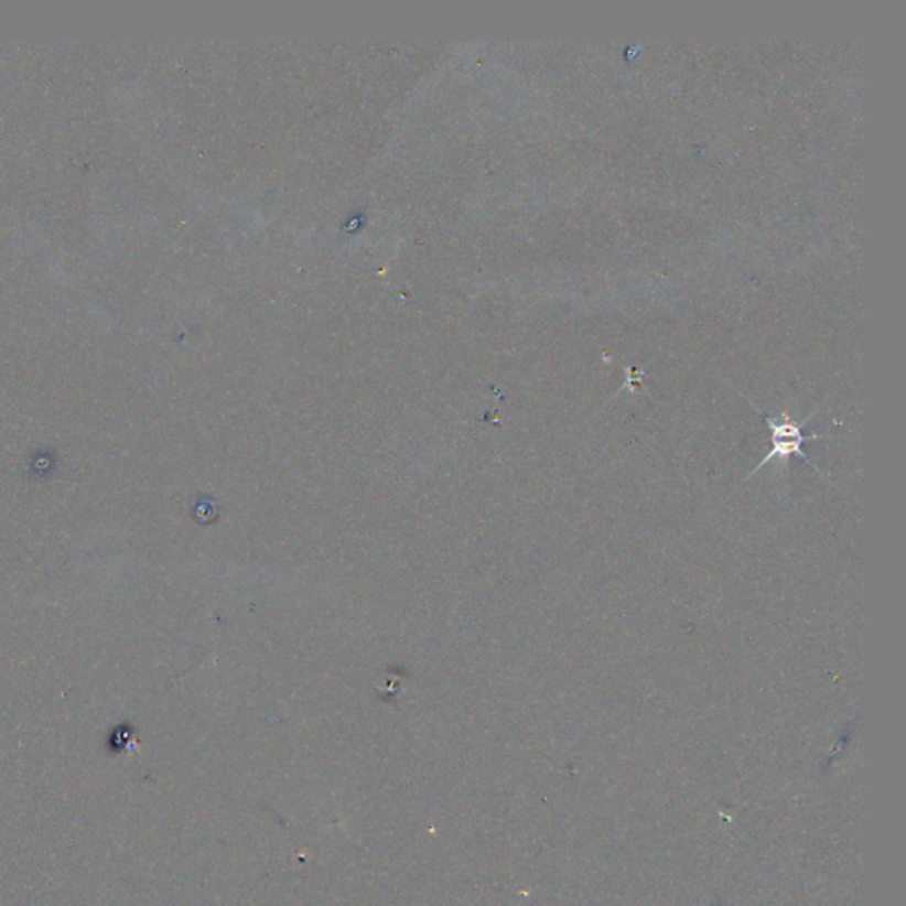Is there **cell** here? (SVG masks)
I'll return each instance as SVG.
<instances>
[{
  "label": "cell",
  "mask_w": 906,
  "mask_h": 906,
  "mask_svg": "<svg viewBox=\"0 0 906 906\" xmlns=\"http://www.w3.org/2000/svg\"><path fill=\"white\" fill-rule=\"evenodd\" d=\"M767 422L768 429L772 432V450L770 453H767L765 457H763L762 463L756 466L751 476L754 473L759 472L765 464L772 463V459H783V463H788V459L791 455H799L802 457L803 463L811 464L809 461L808 455L803 453L802 444L809 440H818L820 435H806L802 434V425L800 423L794 422L790 418L783 417L781 420H772V418H767L765 420Z\"/></svg>",
  "instance_id": "1"
}]
</instances>
